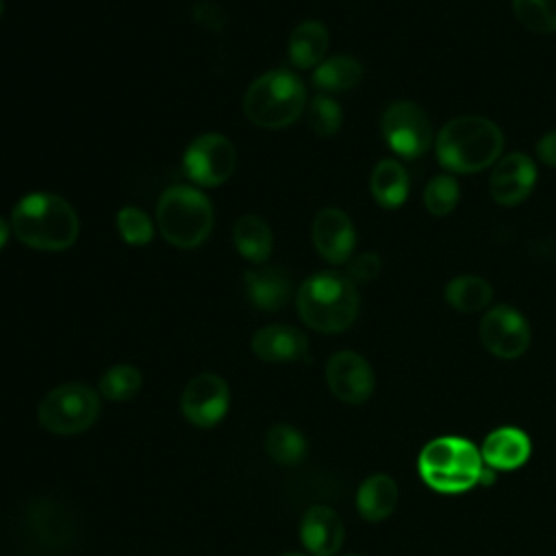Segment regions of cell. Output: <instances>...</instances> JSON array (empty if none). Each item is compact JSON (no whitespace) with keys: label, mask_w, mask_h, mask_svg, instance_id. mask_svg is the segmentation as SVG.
Masks as SVG:
<instances>
[{"label":"cell","mask_w":556,"mask_h":556,"mask_svg":"<svg viewBox=\"0 0 556 556\" xmlns=\"http://www.w3.org/2000/svg\"><path fill=\"white\" fill-rule=\"evenodd\" d=\"M11 232L28 248L61 252L78 239V215L74 206L50 191H33L17 200L11 211Z\"/></svg>","instance_id":"obj_1"},{"label":"cell","mask_w":556,"mask_h":556,"mask_svg":"<svg viewBox=\"0 0 556 556\" xmlns=\"http://www.w3.org/2000/svg\"><path fill=\"white\" fill-rule=\"evenodd\" d=\"M504 135L500 126L482 115H458L434 137V154L452 174H476L502 159Z\"/></svg>","instance_id":"obj_2"},{"label":"cell","mask_w":556,"mask_h":556,"mask_svg":"<svg viewBox=\"0 0 556 556\" xmlns=\"http://www.w3.org/2000/svg\"><path fill=\"white\" fill-rule=\"evenodd\" d=\"M300 319L326 334L348 330L358 315L356 285L341 274L319 271L308 276L295 295Z\"/></svg>","instance_id":"obj_3"},{"label":"cell","mask_w":556,"mask_h":556,"mask_svg":"<svg viewBox=\"0 0 556 556\" xmlns=\"http://www.w3.org/2000/svg\"><path fill=\"white\" fill-rule=\"evenodd\" d=\"M417 469L432 491L463 493L480 484L486 467L480 450L467 439L439 437L424 445Z\"/></svg>","instance_id":"obj_4"},{"label":"cell","mask_w":556,"mask_h":556,"mask_svg":"<svg viewBox=\"0 0 556 556\" xmlns=\"http://www.w3.org/2000/svg\"><path fill=\"white\" fill-rule=\"evenodd\" d=\"M306 104V89L298 74L289 70H269L254 78L243 96L245 117L267 130L293 124Z\"/></svg>","instance_id":"obj_5"},{"label":"cell","mask_w":556,"mask_h":556,"mask_svg":"<svg viewBox=\"0 0 556 556\" xmlns=\"http://www.w3.org/2000/svg\"><path fill=\"white\" fill-rule=\"evenodd\" d=\"M213 204L195 187L174 185L165 189L156 204V226L165 241L176 248L193 250L213 230Z\"/></svg>","instance_id":"obj_6"},{"label":"cell","mask_w":556,"mask_h":556,"mask_svg":"<svg viewBox=\"0 0 556 556\" xmlns=\"http://www.w3.org/2000/svg\"><path fill=\"white\" fill-rule=\"evenodd\" d=\"M100 413L98 393L83 382L54 387L39 404L37 419L52 434H78L87 430Z\"/></svg>","instance_id":"obj_7"},{"label":"cell","mask_w":556,"mask_h":556,"mask_svg":"<svg viewBox=\"0 0 556 556\" xmlns=\"http://www.w3.org/2000/svg\"><path fill=\"white\" fill-rule=\"evenodd\" d=\"M380 132L384 143L402 159H419L434 143L430 117L410 100H397L384 109Z\"/></svg>","instance_id":"obj_8"},{"label":"cell","mask_w":556,"mask_h":556,"mask_svg":"<svg viewBox=\"0 0 556 556\" xmlns=\"http://www.w3.org/2000/svg\"><path fill=\"white\" fill-rule=\"evenodd\" d=\"M237 165V152L228 137L219 132H204L195 137L182 154L185 176L200 187L224 185Z\"/></svg>","instance_id":"obj_9"},{"label":"cell","mask_w":556,"mask_h":556,"mask_svg":"<svg viewBox=\"0 0 556 556\" xmlns=\"http://www.w3.org/2000/svg\"><path fill=\"white\" fill-rule=\"evenodd\" d=\"M480 341L493 356L513 361L528 350L530 326L517 308L497 304L489 308L480 319Z\"/></svg>","instance_id":"obj_10"},{"label":"cell","mask_w":556,"mask_h":556,"mask_svg":"<svg viewBox=\"0 0 556 556\" xmlns=\"http://www.w3.org/2000/svg\"><path fill=\"white\" fill-rule=\"evenodd\" d=\"M230 391L224 378L215 374H200L191 378L180 397V410L193 426L213 428L228 413Z\"/></svg>","instance_id":"obj_11"},{"label":"cell","mask_w":556,"mask_h":556,"mask_svg":"<svg viewBox=\"0 0 556 556\" xmlns=\"http://www.w3.org/2000/svg\"><path fill=\"white\" fill-rule=\"evenodd\" d=\"M326 382L332 395L345 404L367 402L376 387L369 363L352 350H341L330 356L326 363Z\"/></svg>","instance_id":"obj_12"},{"label":"cell","mask_w":556,"mask_h":556,"mask_svg":"<svg viewBox=\"0 0 556 556\" xmlns=\"http://www.w3.org/2000/svg\"><path fill=\"white\" fill-rule=\"evenodd\" d=\"M536 185V165L523 152L502 156L489 178V193L500 206L521 204Z\"/></svg>","instance_id":"obj_13"},{"label":"cell","mask_w":556,"mask_h":556,"mask_svg":"<svg viewBox=\"0 0 556 556\" xmlns=\"http://www.w3.org/2000/svg\"><path fill=\"white\" fill-rule=\"evenodd\" d=\"M313 245L317 254L330 263L341 265L352 258L356 245V232L352 219L341 208H321L313 219Z\"/></svg>","instance_id":"obj_14"},{"label":"cell","mask_w":556,"mask_h":556,"mask_svg":"<svg viewBox=\"0 0 556 556\" xmlns=\"http://www.w3.org/2000/svg\"><path fill=\"white\" fill-rule=\"evenodd\" d=\"M252 352L267 363L308 361V339L302 330L285 324H271L254 332Z\"/></svg>","instance_id":"obj_15"},{"label":"cell","mask_w":556,"mask_h":556,"mask_svg":"<svg viewBox=\"0 0 556 556\" xmlns=\"http://www.w3.org/2000/svg\"><path fill=\"white\" fill-rule=\"evenodd\" d=\"M343 523L328 506H311L300 523V539L313 556H332L343 543Z\"/></svg>","instance_id":"obj_16"},{"label":"cell","mask_w":556,"mask_h":556,"mask_svg":"<svg viewBox=\"0 0 556 556\" xmlns=\"http://www.w3.org/2000/svg\"><path fill=\"white\" fill-rule=\"evenodd\" d=\"M530 450H532L530 439L521 428L502 426L486 434L480 456L484 465H489L491 469L510 471L521 467L528 460Z\"/></svg>","instance_id":"obj_17"},{"label":"cell","mask_w":556,"mask_h":556,"mask_svg":"<svg viewBox=\"0 0 556 556\" xmlns=\"http://www.w3.org/2000/svg\"><path fill=\"white\" fill-rule=\"evenodd\" d=\"M248 300L261 311H280L291 298V280L280 267H256L243 274Z\"/></svg>","instance_id":"obj_18"},{"label":"cell","mask_w":556,"mask_h":556,"mask_svg":"<svg viewBox=\"0 0 556 556\" xmlns=\"http://www.w3.org/2000/svg\"><path fill=\"white\" fill-rule=\"evenodd\" d=\"M369 191L378 206L400 208L410 191V180L406 167L395 159H382L374 165L369 176Z\"/></svg>","instance_id":"obj_19"},{"label":"cell","mask_w":556,"mask_h":556,"mask_svg":"<svg viewBox=\"0 0 556 556\" xmlns=\"http://www.w3.org/2000/svg\"><path fill=\"white\" fill-rule=\"evenodd\" d=\"M328 28L317 20H304L300 22L287 41L289 59L300 70L317 67L324 61V54L328 50Z\"/></svg>","instance_id":"obj_20"},{"label":"cell","mask_w":556,"mask_h":556,"mask_svg":"<svg viewBox=\"0 0 556 556\" xmlns=\"http://www.w3.org/2000/svg\"><path fill=\"white\" fill-rule=\"evenodd\" d=\"M397 500L400 491L395 480L387 473H374L358 486L356 508L363 519L382 521L395 510Z\"/></svg>","instance_id":"obj_21"},{"label":"cell","mask_w":556,"mask_h":556,"mask_svg":"<svg viewBox=\"0 0 556 556\" xmlns=\"http://www.w3.org/2000/svg\"><path fill=\"white\" fill-rule=\"evenodd\" d=\"M232 241L239 254L250 263H265L271 254L274 237L269 224L258 215H243L232 228Z\"/></svg>","instance_id":"obj_22"},{"label":"cell","mask_w":556,"mask_h":556,"mask_svg":"<svg viewBox=\"0 0 556 556\" xmlns=\"http://www.w3.org/2000/svg\"><path fill=\"white\" fill-rule=\"evenodd\" d=\"M363 78V65L358 59L348 54H337L324 59L313 70V85L324 93H337L354 89Z\"/></svg>","instance_id":"obj_23"},{"label":"cell","mask_w":556,"mask_h":556,"mask_svg":"<svg viewBox=\"0 0 556 556\" xmlns=\"http://www.w3.org/2000/svg\"><path fill=\"white\" fill-rule=\"evenodd\" d=\"M445 302L458 313H478L486 308L493 300V287L489 280L473 276V274H463L452 278L445 285Z\"/></svg>","instance_id":"obj_24"},{"label":"cell","mask_w":556,"mask_h":556,"mask_svg":"<svg viewBox=\"0 0 556 556\" xmlns=\"http://www.w3.org/2000/svg\"><path fill=\"white\" fill-rule=\"evenodd\" d=\"M265 452L280 465H295L306 454V439L293 426L278 424L265 434Z\"/></svg>","instance_id":"obj_25"},{"label":"cell","mask_w":556,"mask_h":556,"mask_svg":"<svg viewBox=\"0 0 556 556\" xmlns=\"http://www.w3.org/2000/svg\"><path fill=\"white\" fill-rule=\"evenodd\" d=\"M141 371L132 365H113L100 378V393L111 402H126L137 395L141 389Z\"/></svg>","instance_id":"obj_26"},{"label":"cell","mask_w":556,"mask_h":556,"mask_svg":"<svg viewBox=\"0 0 556 556\" xmlns=\"http://www.w3.org/2000/svg\"><path fill=\"white\" fill-rule=\"evenodd\" d=\"M460 187L452 174H439L424 187V206L432 217H445L456 208Z\"/></svg>","instance_id":"obj_27"},{"label":"cell","mask_w":556,"mask_h":556,"mask_svg":"<svg viewBox=\"0 0 556 556\" xmlns=\"http://www.w3.org/2000/svg\"><path fill=\"white\" fill-rule=\"evenodd\" d=\"M517 20L532 33H556V0H513Z\"/></svg>","instance_id":"obj_28"},{"label":"cell","mask_w":556,"mask_h":556,"mask_svg":"<svg viewBox=\"0 0 556 556\" xmlns=\"http://www.w3.org/2000/svg\"><path fill=\"white\" fill-rule=\"evenodd\" d=\"M306 117H308V126L313 128V132L321 135V137L337 135L343 124L341 104L326 93H319L311 100Z\"/></svg>","instance_id":"obj_29"},{"label":"cell","mask_w":556,"mask_h":556,"mask_svg":"<svg viewBox=\"0 0 556 556\" xmlns=\"http://www.w3.org/2000/svg\"><path fill=\"white\" fill-rule=\"evenodd\" d=\"M115 224H117L119 237L130 245H146L152 241L154 226L146 215V211H141L139 206H122L117 211Z\"/></svg>","instance_id":"obj_30"},{"label":"cell","mask_w":556,"mask_h":556,"mask_svg":"<svg viewBox=\"0 0 556 556\" xmlns=\"http://www.w3.org/2000/svg\"><path fill=\"white\" fill-rule=\"evenodd\" d=\"M382 269V258L376 252H363L356 258L350 261L348 265V278L358 285V282H369L374 280Z\"/></svg>","instance_id":"obj_31"},{"label":"cell","mask_w":556,"mask_h":556,"mask_svg":"<svg viewBox=\"0 0 556 556\" xmlns=\"http://www.w3.org/2000/svg\"><path fill=\"white\" fill-rule=\"evenodd\" d=\"M536 156L543 165L547 167H556V130L545 132L539 141H536Z\"/></svg>","instance_id":"obj_32"},{"label":"cell","mask_w":556,"mask_h":556,"mask_svg":"<svg viewBox=\"0 0 556 556\" xmlns=\"http://www.w3.org/2000/svg\"><path fill=\"white\" fill-rule=\"evenodd\" d=\"M9 232H11V224H7L4 217H0V248H4V243L9 241Z\"/></svg>","instance_id":"obj_33"},{"label":"cell","mask_w":556,"mask_h":556,"mask_svg":"<svg viewBox=\"0 0 556 556\" xmlns=\"http://www.w3.org/2000/svg\"><path fill=\"white\" fill-rule=\"evenodd\" d=\"M280 556H304V554H298V552H289V554H280Z\"/></svg>","instance_id":"obj_34"},{"label":"cell","mask_w":556,"mask_h":556,"mask_svg":"<svg viewBox=\"0 0 556 556\" xmlns=\"http://www.w3.org/2000/svg\"><path fill=\"white\" fill-rule=\"evenodd\" d=\"M2 11H4V2L0 0V15H2Z\"/></svg>","instance_id":"obj_35"},{"label":"cell","mask_w":556,"mask_h":556,"mask_svg":"<svg viewBox=\"0 0 556 556\" xmlns=\"http://www.w3.org/2000/svg\"><path fill=\"white\" fill-rule=\"evenodd\" d=\"M348 556H358V554H348Z\"/></svg>","instance_id":"obj_36"}]
</instances>
